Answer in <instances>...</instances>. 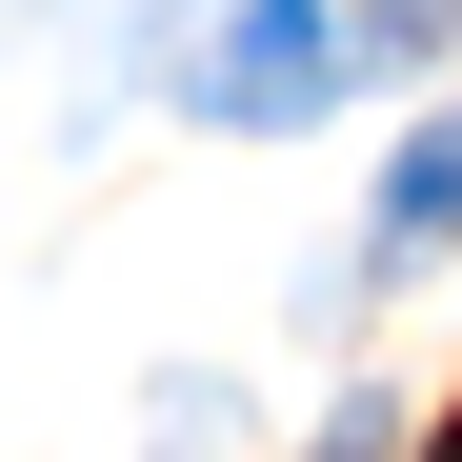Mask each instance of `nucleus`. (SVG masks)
<instances>
[{
    "label": "nucleus",
    "instance_id": "nucleus-1",
    "mask_svg": "<svg viewBox=\"0 0 462 462\" xmlns=\"http://www.w3.org/2000/svg\"><path fill=\"white\" fill-rule=\"evenodd\" d=\"M201 101H221V121H322V101H342V21H322V0H221Z\"/></svg>",
    "mask_w": 462,
    "mask_h": 462
},
{
    "label": "nucleus",
    "instance_id": "nucleus-2",
    "mask_svg": "<svg viewBox=\"0 0 462 462\" xmlns=\"http://www.w3.org/2000/svg\"><path fill=\"white\" fill-rule=\"evenodd\" d=\"M382 221H402V242H462V121H422V162H402Z\"/></svg>",
    "mask_w": 462,
    "mask_h": 462
},
{
    "label": "nucleus",
    "instance_id": "nucleus-3",
    "mask_svg": "<svg viewBox=\"0 0 462 462\" xmlns=\"http://www.w3.org/2000/svg\"><path fill=\"white\" fill-rule=\"evenodd\" d=\"M442 462H462V422H442Z\"/></svg>",
    "mask_w": 462,
    "mask_h": 462
}]
</instances>
